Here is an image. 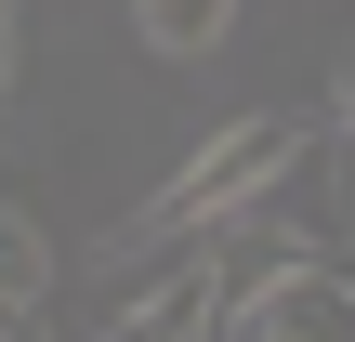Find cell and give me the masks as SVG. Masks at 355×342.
<instances>
[{"instance_id":"obj_6","label":"cell","mask_w":355,"mask_h":342,"mask_svg":"<svg viewBox=\"0 0 355 342\" xmlns=\"http://www.w3.org/2000/svg\"><path fill=\"white\" fill-rule=\"evenodd\" d=\"M343 132H355V66H343Z\"/></svg>"},{"instance_id":"obj_4","label":"cell","mask_w":355,"mask_h":342,"mask_svg":"<svg viewBox=\"0 0 355 342\" xmlns=\"http://www.w3.org/2000/svg\"><path fill=\"white\" fill-rule=\"evenodd\" d=\"M0 290H13V303H40V224H26V211L0 224Z\"/></svg>"},{"instance_id":"obj_5","label":"cell","mask_w":355,"mask_h":342,"mask_svg":"<svg viewBox=\"0 0 355 342\" xmlns=\"http://www.w3.org/2000/svg\"><path fill=\"white\" fill-rule=\"evenodd\" d=\"M316 158H329V198H343V224H355V132H329Z\"/></svg>"},{"instance_id":"obj_1","label":"cell","mask_w":355,"mask_h":342,"mask_svg":"<svg viewBox=\"0 0 355 342\" xmlns=\"http://www.w3.org/2000/svg\"><path fill=\"white\" fill-rule=\"evenodd\" d=\"M290 158H303V132H290V119H237V132H211V145L145 198V224H132V237H211V224H250V211L290 185Z\"/></svg>"},{"instance_id":"obj_3","label":"cell","mask_w":355,"mask_h":342,"mask_svg":"<svg viewBox=\"0 0 355 342\" xmlns=\"http://www.w3.org/2000/svg\"><path fill=\"white\" fill-rule=\"evenodd\" d=\"M132 26H145V53L184 66V53H211V40L237 26V0H132Z\"/></svg>"},{"instance_id":"obj_2","label":"cell","mask_w":355,"mask_h":342,"mask_svg":"<svg viewBox=\"0 0 355 342\" xmlns=\"http://www.w3.org/2000/svg\"><path fill=\"white\" fill-rule=\"evenodd\" d=\"M105 342H224V264H171V277H145V290L119 303Z\"/></svg>"}]
</instances>
